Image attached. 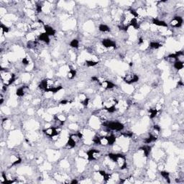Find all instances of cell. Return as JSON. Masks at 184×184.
I'll return each instance as SVG.
<instances>
[{"label":"cell","instance_id":"1","mask_svg":"<svg viewBox=\"0 0 184 184\" xmlns=\"http://www.w3.org/2000/svg\"><path fill=\"white\" fill-rule=\"evenodd\" d=\"M1 79L4 86H9L15 81V76L11 72L4 70L2 68L1 69Z\"/></svg>","mask_w":184,"mask_h":184},{"label":"cell","instance_id":"2","mask_svg":"<svg viewBox=\"0 0 184 184\" xmlns=\"http://www.w3.org/2000/svg\"><path fill=\"white\" fill-rule=\"evenodd\" d=\"M104 127H106L108 129H109L110 130L116 131V132H119L122 131L125 128V125L122 123L119 122H107V123L104 124Z\"/></svg>","mask_w":184,"mask_h":184},{"label":"cell","instance_id":"3","mask_svg":"<svg viewBox=\"0 0 184 184\" xmlns=\"http://www.w3.org/2000/svg\"><path fill=\"white\" fill-rule=\"evenodd\" d=\"M115 163L120 169L125 170L127 165L126 157L122 154H116V160Z\"/></svg>","mask_w":184,"mask_h":184},{"label":"cell","instance_id":"4","mask_svg":"<svg viewBox=\"0 0 184 184\" xmlns=\"http://www.w3.org/2000/svg\"><path fill=\"white\" fill-rule=\"evenodd\" d=\"M101 152L96 149H91L87 152V157L89 161L98 160L99 158L101 157Z\"/></svg>","mask_w":184,"mask_h":184},{"label":"cell","instance_id":"5","mask_svg":"<svg viewBox=\"0 0 184 184\" xmlns=\"http://www.w3.org/2000/svg\"><path fill=\"white\" fill-rule=\"evenodd\" d=\"M139 76L138 75L134 73H130V74L125 75V77L123 78V81L127 84H132V83H136L139 81Z\"/></svg>","mask_w":184,"mask_h":184},{"label":"cell","instance_id":"6","mask_svg":"<svg viewBox=\"0 0 184 184\" xmlns=\"http://www.w3.org/2000/svg\"><path fill=\"white\" fill-rule=\"evenodd\" d=\"M183 22V17L181 16H175L173 18L172 20L170 22V24L172 27H175V28H179L182 26Z\"/></svg>","mask_w":184,"mask_h":184},{"label":"cell","instance_id":"7","mask_svg":"<svg viewBox=\"0 0 184 184\" xmlns=\"http://www.w3.org/2000/svg\"><path fill=\"white\" fill-rule=\"evenodd\" d=\"M43 132L45 135L50 137H53L55 136H57L60 132H58L57 127H50L46 128L45 130H43Z\"/></svg>","mask_w":184,"mask_h":184},{"label":"cell","instance_id":"8","mask_svg":"<svg viewBox=\"0 0 184 184\" xmlns=\"http://www.w3.org/2000/svg\"><path fill=\"white\" fill-rule=\"evenodd\" d=\"M98 84L100 86H101L102 88H104V89H112L116 86V85L113 82H112L111 81L108 80H99V82Z\"/></svg>","mask_w":184,"mask_h":184},{"label":"cell","instance_id":"9","mask_svg":"<svg viewBox=\"0 0 184 184\" xmlns=\"http://www.w3.org/2000/svg\"><path fill=\"white\" fill-rule=\"evenodd\" d=\"M101 44H102V46L105 48H116V43H115V42L112 41L110 39L107 38L102 40Z\"/></svg>","mask_w":184,"mask_h":184},{"label":"cell","instance_id":"10","mask_svg":"<svg viewBox=\"0 0 184 184\" xmlns=\"http://www.w3.org/2000/svg\"><path fill=\"white\" fill-rule=\"evenodd\" d=\"M39 40H40L42 42H44L45 44H49L50 43V36L48 35L45 33H42L41 34H40L39 35Z\"/></svg>","mask_w":184,"mask_h":184},{"label":"cell","instance_id":"11","mask_svg":"<svg viewBox=\"0 0 184 184\" xmlns=\"http://www.w3.org/2000/svg\"><path fill=\"white\" fill-rule=\"evenodd\" d=\"M43 27H44L45 33H46L48 35L50 36V37H51V36H54L55 35V34H56V31L54 30L53 27L49 26V25H45V24H44Z\"/></svg>","mask_w":184,"mask_h":184},{"label":"cell","instance_id":"12","mask_svg":"<svg viewBox=\"0 0 184 184\" xmlns=\"http://www.w3.org/2000/svg\"><path fill=\"white\" fill-rule=\"evenodd\" d=\"M152 23L153 24L157 25V26H160V27H168V24H167L165 21L155 19V18H153V19L152 20Z\"/></svg>","mask_w":184,"mask_h":184},{"label":"cell","instance_id":"13","mask_svg":"<svg viewBox=\"0 0 184 184\" xmlns=\"http://www.w3.org/2000/svg\"><path fill=\"white\" fill-rule=\"evenodd\" d=\"M26 89H28V87L27 86H21L20 88H18L16 91V94L19 97H22L24 95L25 92H26Z\"/></svg>","mask_w":184,"mask_h":184},{"label":"cell","instance_id":"14","mask_svg":"<svg viewBox=\"0 0 184 184\" xmlns=\"http://www.w3.org/2000/svg\"><path fill=\"white\" fill-rule=\"evenodd\" d=\"M106 138H107L108 145H113L114 143L116 142V137L114 134H111L110 135L106 136Z\"/></svg>","mask_w":184,"mask_h":184},{"label":"cell","instance_id":"15","mask_svg":"<svg viewBox=\"0 0 184 184\" xmlns=\"http://www.w3.org/2000/svg\"><path fill=\"white\" fill-rule=\"evenodd\" d=\"M129 26H132L133 27L134 29L135 30H137L140 28V24L138 23V21H137V18H132L131 21L130 22V24H129Z\"/></svg>","mask_w":184,"mask_h":184},{"label":"cell","instance_id":"16","mask_svg":"<svg viewBox=\"0 0 184 184\" xmlns=\"http://www.w3.org/2000/svg\"><path fill=\"white\" fill-rule=\"evenodd\" d=\"M173 67H174L176 70H178V71H181V70H182L184 67L183 62H182V61H179V60H176V61L173 63Z\"/></svg>","mask_w":184,"mask_h":184},{"label":"cell","instance_id":"17","mask_svg":"<svg viewBox=\"0 0 184 184\" xmlns=\"http://www.w3.org/2000/svg\"><path fill=\"white\" fill-rule=\"evenodd\" d=\"M99 30L101 33H107V32H110V28L107 24H101L99 26Z\"/></svg>","mask_w":184,"mask_h":184},{"label":"cell","instance_id":"18","mask_svg":"<svg viewBox=\"0 0 184 184\" xmlns=\"http://www.w3.org/2000/svg\"><path fill=\"white\" fill-rule=\"evenodd\" d=\"M149 113H150V119H153L155 116H157V112H158V109H157L156 108H151L148 110Z\"/></svg>","mask_w":184,"mask_h":184},{"label":"cell","instance_id":"19","mask_svg":"<svg viewBox=\"0 0 184 184\" xmlns=\"http://www.w3.org/2000/svg\"><path fill=\"white\" fill-rule=\"evenodd\" d=\"M162 46V45L155 41H151L150 42V48H152V49H158Z\"/></svg>","mask_w":184,"mask_h":184},{"label":"cell","instance_id":"20","mask_svg":"<svg viewBox=\"0 0 184 184\" xmlns=\"http://www.w3.org/2000/svg\"><path fill=\"white\" fill-rule=\"evenodd\" d=\"M160 175L161 176L164 178L165 180L168 181V183H170V173L168 171H164V170H161L160 171Z\"/></svg>","mask_w":184,"mask_h":184},{"label":"cell","instance_id":"21","mask_svg":"<svg viewBox=\"0 0 184 184\" xmlns=\"http://www.w3.org/2000/svg\"><path fill=\"white\" fill-rule=\"evenodd\" d=\"M70 46L71 48H78L79 46V41L77 39H73L72 40L71 42H70Z\"/></svg>","mask_w":184,"mask_h":184},{"label":"cell","instance_id":"22","mask_svg":"<svg viewBox=\"0 0 184 184\" xmlns=\"http://www.w3.org/2000/svg\"><path fill=\"white\" fill-rule=\"evenodd\" d=\"M141 150H142L143 151V152H144V155H145V156H148V155L150 154V152L151 147H150V146H144V147H143V148H141Z\"/></svg>","mask_w":184,"mask_h":184},{"label":"cell","instance_id":"23","mask_svg":"<svg viewBox=\"0 0 184 184\" xmlns=\"http://www.w3.org/2000/svg\"><path fill=\"white\" fill-rule=\"evenodd\" d=\"M76 75V71L74 69H71L68 73V78L69 79H73L74 78Z\"/></svg>","mask_w":184,"mask_h":184},{"label":"cell","instance_id":"24","mask_svg":"<svg viewBox=\"0 0 184 184\" xmlns=\"http://www.w3.org/2000/svg\"><path fill=\"white\" fill-rule=\"evenodd\" d=\"M86 64L89 67H92V66H95L96 65H97L98 62L97 61H94V60H86Z\"/></svg>","mask_w":184,"mask_h":184},{"label":"cell","instance_id":"25","mask_svg":"<svg viewBox=\"0 0 184 184\" xmlns=\"http://www.w3.org/2000/svg\"><path fill=\"white\" fill-rule=\"evenodd\" d=\"M1 30H2V31L3 32V33H7L8 32H9V27H7L6 25H4V24H1Z\"/></svg>","mask_w":184,"mask_h":184},{"label":"cell","instance_id":"26","mask_svg":"<svg viewBox=\"0 0 184 184\" xmlns=\"http://www.w3.org/2000/svg\"><path fill=\"white\" fill-rule=\"evenodd\" d=\"M153 130H154L155 132H156L157 133H158V132H160V130H161V127H160L159 125H155L154 126H153Z\"/></svg>","mask_w":184,"mask_h":184},{"label":"cell","instance_id":"27","mask_svg":"<svg viewBox=\"0 0 184 184\" xmlns=\"http://www.w3.org/2000/svg\"><path fill=\"white\" fill-rule=\"evenodd\" d=\"M22 64H23V65H27L29 64V60L27 59V58H24L22 59Z\"/></svg>","mask_w":184,"mask_h":184},{"label":"cell","instance_id":"28","mask_svg":"<svg viewBox=\"0 0 184 184\" xmlns=\"http://www.w3.org/2000/svg\"><path fill=\"white\" fill-rule=\"evenodd\" d=\"M68 103V100H62V101L60 102V104H62V105H65V104H67Z\"/></svg>","mask_w":184,"mask_h":184},{"label":"cell","instance_id":"29","mask_svg":"<svg viewBox=\"0 0 184 184\" xmlns=\"http://www.w3.org/2000/svg\"><path fill=\"white\" fill-rule=\"evenodd\" d=\"M78 183V181L77 180H76V179H73V180L71 182V183Z\"/></svg>","mask_w":184,"mask_h":184}]
</instances>
